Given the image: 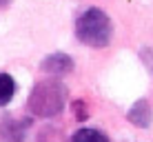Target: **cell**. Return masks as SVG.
Instances as JSON below:
<instances>
[{
	"label": "cell",
	"mask_w": 153,
	"mask_h": 142,
	"mask_svg": "<svg viewBox=\"0 0 153 142\" xmlns=\"http://www.w3.org/2000/svg\"><path fill=\"white\" fill-rule=\"evenodd\" d=\"M111 20L109 16L102 11V9H87L76 22V36L82 45H89V47H107L111 42Z\"/></svg>",
	"instance_id": "cell-1"
},
{
	"label": "cell",
	"mask_w": 153,
	"mask_h": 142,
	"mask_svg": "<svg viewBox=\"0 0 153 142\" xmlns=\"http://www.w3.org/2000/svg\"><path fill=\"white\" fill-rule=\"evenodd\" d=\"M65 100H67V91L58 80H45L38 82L33 87V91L29 93V111L40 118H53L65 109Z\"/></svg>",
	"instance_id": "cell-2"
},
{
	"label": "cell",
	"mask_w": 153,
	"mask_h": 142,
	"mask_svg": "<svg viewBox=\"0 0 153 142\" xmlns=\"http://www.w3.org/2000/svg\"><path fill=\"white\" fill-rule=\"evenodd\" d=\"M40 67H42V71H47V73L62 76V73H69L73 69V60L65 54H53V56H47Z\"/></svg>",
	"instance_id": "cell-3"
},
{
	"label": "cell",
	"mask_w": 153,
	"mask_h": 142,
	"mask_svg": "<svg viewBox=\"0 0 153 142\" xmlns=\"http://www.w3.org/2000/svg\"><path fill=\"white\" fill-rule=\"evenodd\" d=\"M151 118H153V111H151V104L146 100H138L133 107L129 109V120L140 129H146L151 124Z\"/></svg>",
	"instance_id": "cell-4"
},
{
	"label": "cell",
	"mask_w": 153,
	"mask_h": 142,
	"mask_svg": "<svg viewBox=\"0 0 153 142\" xmlns=\"http://www.w3.org/2000/svg\"><path fill=\"white\" fill-rule=\"evenodd\" d=\"M0 138H2V142H22V138H25L22 122L4 118L2 122H0Z\"/></svg>",
	"instance_id": "cell-5"
},
{
	"label": "cell",
	"mask_w": 153,
	"mask_h": 142,
	"mask_svg": "<svg viewBox=\"0 0 153 142\" xmlns=\"http://www.w3.org/2000/svg\"><path fill=\"white\" fill-rule=\"evenodd\" d=\"M13 96H16V80L9 73H0V107L9 104Z\"/></svg>",
	"instance_id": "cell-6"
},
{
	"label": "cell",
	"mask_w": 153,
	"mask_h": 142,
	"mask_svg": "<svg viewBox=\"0 0 153 142\" xmlns=\"http://www.w3.org/2000/svg\"><path fill=\"white\" fill-rule=\"evenodd\" d=\"M71 142H109V138H107V135H102L96 129H80V131L73 133V140Z\"/></svg>",
	"instance_id": "cell-7"
},
{
	"label": "cell",
	"mask_w": 153,
	"mask_h": 142,
	"mask_svg": "<svg viewBox=\"0 0 153 142\" xmlns=\"http://www.w3.org/2000/svg\"><path fill=\"white\" fill-rule=\"evenodd\" d=\"M73 109H76V118L78 120H84L87 118V107L82 102H73Z\"/></svg>",
	"instance_id": "cell-8"
},
{
	"label": "cell",
	"mask_w": 153,
	"mask_h": 142,
	"mask_svg": "<svg viewBox=\"0 0 153 142\" xmlns=\"http://www.w3.org/2000/svg\"><path fill=\"white\" fill-rule=\"evenodd\" d=\"M9 4V0H0V7H7Z\"/></svg>",
	"instance_id": "cell-9"
}]
</instances>
